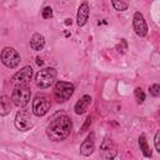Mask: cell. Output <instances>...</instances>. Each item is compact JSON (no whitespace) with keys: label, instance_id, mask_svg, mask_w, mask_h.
<instances>
[{"label":"cell","instance_id":"obj_1","mask_svg":"<svg viewBox=\"0 0 160 160\" xmlns=\"http://www.w3.org/2000/svg\"><path fill=\"white\" fill-rule=\"evenodd\" d=\"M72 129V121L68 115H60L50 121L46 126V135L52 141L65 140Z\"/></svg>","mask_w":160,"mask_h":160},{"label":"cell","instance_id":"obj_2","mask_svg":"<svg viewBox=\"0 0 160 160\" xmlns=\"http://www.w3.org/2000/svg\"><path fill=\"white\" fill-rule=\"evenodd\" d=\"M58 76V71L54 68H44L39 70L35 75V84L40 89H46L50 88Z\"/></svg>","mask_w":160,"mask_h":160},{"label":"cell","instance_id":"obj_3","mask_svg":"<svg viewBox=\"0 0 160 160\" xmlns=\"http://www.w3.org/2000/svg\"><path fill=\"white\" fill-rule=\"evenodd\" d=\"M75 86L68 81H56L54 85V96L58 102H64L71 98L74 94Z\"/></svg>","mask_w":160,"mask_h":160},{"label":"cell","instance_id":"obj_4","mask_svg":"<svg viewBox=\"0 0 160 160\" xmlns=\"http://www.w3.org/2000/svg\"><path fill=\"white\" fill-rule=\"evenodd\" d=\"M51 106L50 98L45 94H36L34 100H32V112L36 116H44Z\"/></svg>","mask_w":160,"mask_h":160},{"label":"cell","instance_id":"obj_5","mask_svg":"<svg viewBox=\"0 0 160 160\" xmlns=\"http://www.w3.org/2000/svg\"><path fill=\"white\" fill-rule=\"evenodd\" d=\"M31 91L29 86H18L12 90L11 94V101L18 108H25L30 101Z\"/></svg>","mask_w":160,"mask_h":160},{"label":"cell","instance_id":"obj_6","mask_svg":"<svg viewBox=\"0 0 160 160\" xmlns=\"http://www.w3.org/2000/svg\"><path fill=\"white\" fill-rule=\"evenodd\" d=\"M1 62L9 68V69H14L16 68L19 64H20V55L19 52L14 49V48H10V46H6L2 49L1 51Z\"/></svg>","mask_w":160,"mask_h":160},{"label":"cell","instance_id":"obj_7","mask_svg":"<svg viewBox=\"0 0 160 160\" xmlns=\"http://www.w3.org/2000/svg\"><path fill=\"white\" fill-rule=\"evenodd\" d=\"M32 78V68L31 66H24L20 71L12 75L11 78V84L18 88V86H28Z\"/></svg>","mask_w":160,"mask_h":160},{"label":"cell","instance_id":"obj_8","mask_svg":"<svg viewBox=\"0 0 160 160\" xmlns=\"http://www.w3.org/2000/svg\"><path fill=\"white\" fill-rule=\"evenodd\" d=\"M15 128L20 131H28L31 129L32 126V119L30 112H28L26 110H19L16 112L15 120H14Z\"/></svg>","mask_w":160,"mask_h":160},{"label":"cell","instance_id":"obj_9","mask_svg":"<svg viewBox=\"0 0 160 160\" xmlns=\"http://www.w3.org/2000/svg\"><path fill=\"white\" fill-rule=\"evenodd\" d=\"M118 155V150L111 139L105 138L100 145V156L102 160H114Z\"/></svg>","mask_w":160,"mask_h":160},{"label":"cell","instance_id":"obj_10","mask_svg":"<svg viewBox=\"0 0 160 160\" xmlns=\"http://www.w3.org/2000/svg\"><path fill=\"white\" fill-rule=\"evenodd\" d=\"M132 26H134V30H135L138 36H140V38L146 36V34H148V25H146V21H145V19H144L141 12L136 11L134 14V16H132Z\"/></svg>","mask_w":160,"mask_h":160},{"label":"cell","instance_id":"obj_11","mask_svg":"<svg viewBox=\"0 0 160 160\" xmlns=\"http://www.w3.org/2000/svg\"><path fill=\"white\" fill-rule=\"evenodd\" d=\"M89 14H90V9H89V4L85 1L82 2L79 9H78V15H76V24L79 26H84L88 20H89Z\"/></svg>","mask_w":160,"mask_h":160},{"label":"cell","instance_id":"obj_12","mask_svg":"<svg viewBox=\"0 0 160 160\" xmlns=\"http://www.w3.org/2000/svg\"><path fill=\"white\" fill-rule=\"evenodd\" d=\"M95 150V142H94V136L92 134L89 135L80 145V154L82 156H90Z\"/></svg>","mask_w":160,"mask_h":160},{"label":"cell","instance_id":"obj_13","mask_svg":"<svg viewBox=\"0 0 160 160\" xmlns=\"http://www.w3.org/2000/svg\"><path fill=\"white\" fill-rule=\"evenodd\" d=\"M90 102H91V98H90V95H84V96H81V98L76 101V104H75V108H74L75 112H76L78 115L84 114V112L86 111L88 106L90 105Z\"/></svg>","mask_w":160,"mask_h":160},{"label":"cell","instance_id":"obj_14","mask_svg":"<svg viewBox=\"0 0 160 160\" xmlns=\"http://www.w3.org/2000/svg\"><path fill=\"white\" fill-rule=\"evenodd\" d=\"M30 46H31V49L35 50V51L42 50L44 46H45V38H44L41 34H39V32L34 34V35L31 36V40H30Z\"/></svg>","mask_w":160,"mask_h":160},{"label":"cell","instance_id":"obj_15","mask_svg":"<svg viewBox=\"0 0 160 160\" xmlns=\"http://www.w3.org/2000/svg\"><path fill=\"white\" fill-rule=\"evenodd\" d=\"M11 102L12 101L6 95H2L0 98V115L1 116H6L11 111Z\"/></svg>","mask_w":160,"mask_h":160},{"label":"cell","instance_id":"obj_16","mask_svg":"<svg viewBox=\"0 0 160 160\" xmlns=\"http://www.w3.org/2000/svg\"><path fill=\"white\" fill-rule=\"evenodd\" d=\"M139 146H140V150L144 154V156L151 158V150H150V148L148 145V141H146V138H145L144 134H141L139 136Z\"/></svg>","mask_w":160,"mask_h":160},{"label":"cell","instance_id":"obj_17","mask_svg":"<svg viewBox=\"0 0 160 160\" xmlns=\"http://www.w3.org/2000/svg\"><path fill=\"white\" fill-rule=\"evenodd\" d=\"M111 5H112L114 9L118 10V11H124V10L128 9V4H126L125 1H122V0H112V1H111Z\"/></svg>","mask_w":160,"mask_h":160},{"label":"cell","instance_id":"obj_18","mask_svg":"<svg viewBox=\"0 0 160 160\" xmlns=\"http://www.w3.org/2000/svg\"><path fill=\"white\" fill-rule=\"evenodd\" d=\"M134 95H135V99H136L138 104H142L145 101V92L142 91L141 88H136L134 90Z\"/></svg>","mask_w":160,"mask_h":160},{"label":"cell","instance_id":"obj_19","mask_svg":"<svg viewBox=\"0 0 160 160\" xmlns=\"http://www.w3.org/2000/svg\"><path fill=\"white\" fill-rule=\"evenodd\" d=\"M116 50L119 52H121V54H125L126 52V50H128V42H126L125 39H121L120 40V42L116 45Z\"/></svg>","mask_w":160,"mask_h":160},{"label":"cell","instance_id":"obj_20","mask_svg":"<svg viewBox=\"0 0 160 160\" xmlns=\"http://www.w3.org/2000/svg\"><path fill=\"white\" fill-rule=\"evenodd\" d=\"M149 90H150V94H151L152 96H155V98H158V96L160 95V85H159V84L151 85V86L149 88Z\"/></svg>","mask_w":160,"mask_h":160},{"label":"cell","instance_id":"obj_21","mask_svg":"<svg viewBox=\"0 0 160 160\" xmlns=\"http://www.w3.org/2000/svg\"><path fill=\"white\" fill-rule=\"evenodd\" d=\"M41 16H42L44 19H51V18H52V9H51L50 6L44 8V10H42V12H41Z\"/></svg>","mask_w":160,"mask_h":160},{"label":"cell","instance_id":"obj_22","mask_svg":"<svg viewBox=\"0 0 160 160\" xmlns=\"http://www.w3.org/2000/svg\"><path fill=\"white\" fill-rule=\"evenodd\" d=\"M159 141H160V131H156L155 138H154V144H155V149H156L158 152H160V144H159Z\"/></svg>","mask_w":160,"mask_h":160},{"label":"cell","instance_id":"obj_23","mask_svg":"<svg viewBox=\"0 0 160 160\" xmlns=\"http://www.w3.org/2000/svg\"><path fill=\"white\" fill-rule=\"evenodd\" d=\"M91 124V116H88L86 119H85V122H84V125H82V128H81V131H85L88 128H89V125Z\"/></svg>","mask_w":160,"mask_h":160},{"label":"cell","instance_id":"obj_24","mask_svg":"<svg viewBox=\"0 0 160 160\" xmlns=\"http://www.w3.org/2000/svg\"><path fill=\"white\" fill-rule=\"evenodd\" d=\"M36 64H38V65H39V66H41V65H42V64H44V62H42V60H41V59H40V58H36Z\"/></svg>","mask_w":160,"mask_h":160},{"label":"cell","instance_id":"obj_25","mask_svg":"<svg viewBox=\"0 0 160 160\" xmlns=\"http://www.w3.org/2000/svg\"><path fill=\"white\" fill-rule=\"evenodd\" d=\"M71 22H72L71 19H66V20H65V25H71Z\"/></svg>","mask_w":160,"mask_h":160}]
</instances>
